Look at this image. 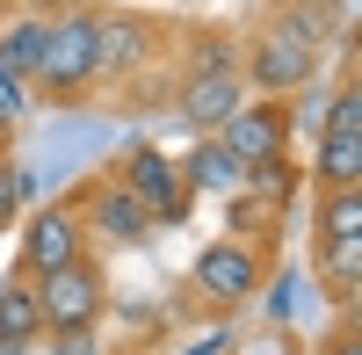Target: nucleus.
Segmentation results:
<instances>
[{
    "instance_id": "1",
    "label": "nucleus",
    "mask_w": 362,
    "mask_h": 355,
    "mask_svg": "<svg viewBox=\"0 0 362 355\" xmlns=\"http://www.w3.org/2000/svg\"><path fill=\"white\" fill-rule=\"evenodd\" d=\"M341 44H355V29L326 0H268L261 22L239 29V80L247 95H305Z\"/></svg>"
},
{
    "instance_id": "2",
    "label": "nucleus",
    "mask_w": 362,
    "mask_h": 355,
    "mask_svg": "<svg viewBox=\"0 0 362 355\" xmlns=\"http://www.w3.org/2000/svg\"><path fill=\"white\" fill-rule=\"evenodd\" d=\"M174 37H181V22H167V15H153V8H95L102 95H138L145 80H160V102H167Z\"/></svg>"
},
{
    "instance_id": "3",
    "label": "nucleus",
    "mask_w": 362,
    "mask_h": 355,
    "mask_svg": "<svg viewBox=\"0 0 362 355\" xmlns=\"http://www.w3.org/2000/svg\"><path fill=\"white\" fill-rule=\"evenodd\" d=\"M102 95V58H95V0H66L44 37V58L29 73L22 102H44V109H80Z\"/></svg>"
},
{
    "instance_id": "4",
    "label": "nucleus",
    "mask_w": 362,
    "mask_h": 355,
    "mask_svg": "<svg viewBox=\"0 0 362 355\" xmlns=\"http://www.w3.org/2000/svg\"><path fill=\"white\" fill-rule=\"evenodd\" d=\"M268 276H276V232H261V240H247V232H218V240H203L196 261H189V298L196 312H247Z\"/></svg>"
},
{
    "instance_id": "5",
    "label": "nucleus",
    "mask_w": 362,
    "mask_h": 355,
    "mask_svg": "<svg viewBox=\"0 0 362 355\" xmlns=\"http://www.w3.org/2000/svg\"><path fill=\"white\" fill-rule=\"evenodd\" d=\"M312 283L326 312L362 298V189H312Z\"/></svg>"
},
{
    "instance_id": "6",
    "label": "nucleus",
    "mask_w": 362,
    "mask_h": 355,
    "mask_svg": "<svg viewBox=\"0 0 362 355\" xmlns=\"http://www.w3.org/2000/svg\"><path fill=\"white\" fill-rule=\"evenodd\" d=\"M334 102L312 124V174L305 189H362V80H355V44L334 51Z\"/></svg>"
},
{
    "instance_id": "7",
    "label": "nucleus",
    "mask_w": 362,
    "mask_h": 355,
    "mask_svg": "<svg viewBox=\"0 0 362 355\" xmlns=\"http://www.w3.org/2000/svg\"><path fill=\"white\" fill-rule=\"evenodd\" d=\"M37 312H44V341H66V334H95L102 312H109V261L87 247L80 261L37 276Z\"/></svg>"
},
{
    "instance_id": "8",
    "label": "nucleus",
    "mask_w": 362,
    "mask_h": 355,
    "mask_svg": "<svg viewBox=\"0 0 362 355\" xmlns=\"http://www.w3.org/2000/svg\"><path fill=\"white\" fill-rule=\"evenodd\" d=\"M210 138H218L247 174L276 167V160H290V138H297V95H247Z\"/></svg>"
},
{
    "instance_id": "9",
    "label": "nucleus",
    "mask_w": 362,
    "mask_h": 355,
    "mask_svg": "<svg viewBox=\"0 0 362 355\" xmlns=\"http://www.w3.org/2000/svg\"><path fill=\"white\" fill-rule=\"evenodd\" d=\"M73 196V211H80V225H87V247H95V254H109V247H145V240H153V211H145V203L124 189V182H116V174L102 167V174H87V182L80 189H66Z\"/></svg>"
},
{
    "instance_id": "10",
    "label": "nucleus",
    "mask_w": 362,
    "mask_h": 355,
    "mask_svg": "<svg viewBox=\"0 0 362 355\" xmlns=\"http://www.w3.org/2000/svg\"><path fill=\"white\" fill-rule=\"evenodd\" d=\"M15 225L22 232H15V261L8 269H22V276H51V269H66V261L87 254V225L73 211V196H51L37 211H22Z\"/></svg>"
},
{
    "instance_id": "11",
    "label": "nucleus",
    "mask_w": 362,
    "mask_h": 355,
    "mask_svg": "<svg viewBox=\"0 0 362 355\" xmlns=\"http://www.w3.org/2000/svg\"><path fill=\"white\" fill-rule=\"evenodd\" d=\"M109 174L145 203V211H153V225H181V218L196 211V189L181 182V167H174L167 153H153V145H131V153L116 160Z\"/></svg>"
},
{
    "instance_id": "12",
    "label": "nucleus",
    "mask_w": 362,
    "mask_h": 355,
    "mask_svg": "<svg viewBox=\"0 0 362 355\" xmlns=\"http://www.w3.org/2000/svg\"><path fill=\"white\" fill-rule=\"evenodd\" d=\"M239 102H247V80H239V66H232V73H181V80L167 87V109H174V124L189 131V138H210Z\"/></svg>"
},
{
    "instance_id": "13",
    "label": "nucleus",
    "mask_w": 362,
    "mask_h": 355,
    "mask_svg": "<svg viewBox=\"0 0 362 355\" xmlns=\"http://www.w3.org/2000/svg\"><path fill=\"white\" fill-rule=\"evenodd\" d=\"M58 8H66V0H22V8L0 22V80H8L15 95L29 87V73H37V58H44V37H51Z\"/></svg>"
},
{
    "instance_id": "14",
    "label": "nucleus",
    "mask_w": 362,
    "mask_h": 355,
    "mask_svg": "<svg viewBox=\"0 0 362 355\" xmlns=\"http://www.w3.org/2000/svg\"><path fill=\"white\" fill-rule=\"evenodd\" d=\"M44 341V312H37V276L8 269L0 276V355H29Z\"/></svg>"
},
{
    "instance_id": "15",
    "label": "nucleus",
    "mask_w": 362,
    "mask_h": 355,
    "mask_svg": "<svg viewBox=\"0 0 362 355\" xmlns=\"http://www.w3.org/2000/svg\"><path fill=\"white\" fill-rule=\"evenodd\" d=\"M174 167H181V182H189L196 196H239V189H247V167H239L218 138H196L189 160H174Z\"/></svg>"
},
{
    "instance_id": "16",
    "label": "nucleus",
    "mask_w": 362,
    "mask_h": 355,
    "mask_svg": "<svg viewBox=\"0 0 362 355\" xmlns=\"http://www.w3.org/2000/svg\"><path fill=\"white\" fill-rule=\"evenodd\" d=\"M22 203H29V174H22V160H0V232H15Z\"/></svg>"
},
{
    "instance_id": "17",
    "label": "nucleus",
    "mask_w": 362,
    "mask_h": 355,
    "mask_svg": "<svg viewBox=\"0 0 362 355\" xmlns=\"http://www.w3.org/2000/svg\"><path fill=\"white\" fill-rule=\"evenodd\" d=\"M22 124H29V102L0 80V153H22Z\"/></svg>"
},
{
    "instance_id": "18",
    "label": "nucleus",
    "mask_w": 362,
    "mask_h": 355,
    "mask_svg": "<svg viewBox=\"0 0 362 355\" xmlns=\"http://www.w3.org/2000/svg\"><path fill=\"white\" fill-rule=\"evenodd\" d=\"M319 355H362V327H355V312H334V334L319 341Z\"/></svg>"
},
{
    "instance_id": "19",
    "label": "nucleus",
    "mask_w": 362,
    "mask_h": 355,
    "mask_svg": "<svg viewBox=\"0 0 362 355\" xmlns=\"http://www.w3.org/2000/svg\"><path fill=\"white\" fill-rule=\"evenodd\" d=\"M51 348H58V355H102L95 334H66V341H51Z\"/></svg>"
},
{
    "instance_id": "20",
    "label": "nucleus",
    "mask_w": 362,
    "mask_h": 355,
    "mask_svg": "<svg viewBox=\"0 0 362 355\" xmlns=\"http://www.w3.org/2000/svg\"><path fill=\"white\" fill-rule=\"evenodd\" d=\"M326 8L341 15V29H355V8H362V0H326Z\"/></svg>"
},
{
    "instance_id": "21",
    "label": "nucleus",
    "mask_w": 362,
    "mask_h": 355,
    "mask_svg": "<svg viewBox=\"0 0 362 355\" xmlns=\"http://www.w3.org/2000/svg\"><path fill=\"white\" fill-rule=\"evenodd\" d=\"M109 355H160V348H145V341H131V348H109Z\"/></svg>"
},
{
    "instance_id": "22",
    "label": "nucleus",
    "mask_w": 362,
    "mask_h": 355,
    "mask_svg": "<svg viewBox=\"0 0 362 355\" xmlns=\"http://www.w3.org/2000/svg\"><path fill=\"white\" fill-rule=\"evenodd\" d=\"M15 8H22V0H0V22H8V15H15Z\"/></svg>"
},
{
    "instance_id": "23",
    "label": "nucleus",
    "mask_w": 362,
    "mask_h": 355,
    "mask_svg": "<svg viewBox=\"0 0 362 355\" xmlns=\"http://www.w3.org/2000/svg\"><path fill=\"white\" fill-rule=\"evenodd\" d=\"M0 160H15V153H0Z\"/></svg>"
}]
</instances>
